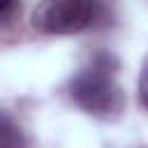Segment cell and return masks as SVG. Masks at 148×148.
<instances>
[{"mask_svg":"<svg viewBox=\"0 0 148 148\" xmlns=\"http://www.w3.org/2000/svg\"><path fill=\"white\" fill-rule=\"evenodd\" d=\"M12 2H14V0H0V14H2L5 9H9V7H12Z\"/></svg>","mask_w":148,"mask_h":148,"instance_id":"4","label":"cell"},{"mask_svg":"<svg viewBox=\"0 0 148 148\" xmlns=\"http://www.w3.org/2000/svg\"><path fill=\"white\" fill-rule=\"evenodd\" d=\"M0 141L7 143L9 148H23V136H21L18 127L2 113H0Z\"/></svg>","mask_w":148,"mask_h":148,"instance_id":"3","label":"cell"},{"mask_svg":"<svg viewBox=\"0 0 148 148\" xmlns=\"http://www.w3.org/2000/svg\"><path fill=\"white\" fill-rule=\"evenodd\" d=\"M0 148H9V146H7V143H2V141H0Z\"/></svg>","mask_w":148,"mask_h":148,"instance_id":"5","label":"cell"},{"mask_svg":"<svg viewBox=\"0 0 148 148\" xmlns=\"http://www.w3.org/2000/svg\"><path fill=\"white\" fill-rule=\"evenodd\" d=\"M72 99L88 113L111 118L125 106L123 88L116 81V62L109 56H95L69 83Z\"/></svg>","mask_w":148,"mask_h":148,"instance_id":"1","label":"cell"},{"mask_svg":"<svg viewBox=\"0 0 148 148\" xmlns=\"http://www.w3.org/2000/svg\"><path fill=\"white\" fill-rule=\"evenodd\" d=\"M95 14V0H42L32 12V25L46 35H72L88 28Z\"/></svg>","mask_w":148,"mask_h":148,"instance_id":"2","label":"cell"}]
</instances>
